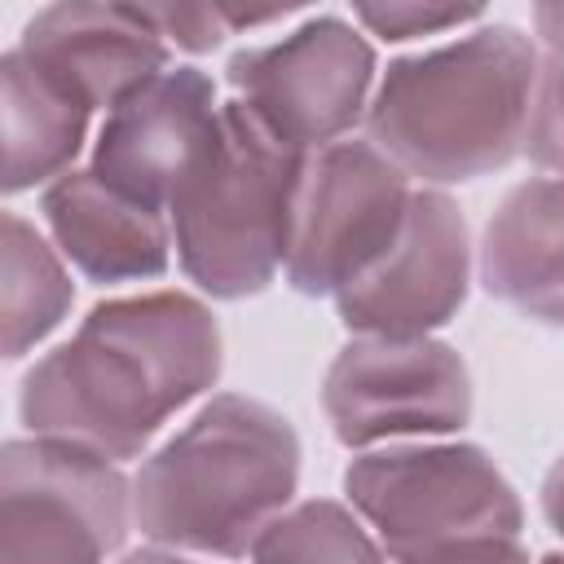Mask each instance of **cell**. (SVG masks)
I'll list each match as a JSON object with an SVG mask.
<instances>
[{"label":"cell","instance_id":"6da1fadb","mask_svg":"<svg viewBox=\"0 0 564 564\" xmlns=\"http://www.w3.org/2000/svg\"><path fill=\"white\" fill-rule=\"evenodd\" d=\"M220 370L212 313L176 291L101 304L22 383L35 436L132 458Z\"/></svg>","mask_w":564,"mask_h":564},{"label":"cell","instance_id":"7a4b0ae2","mask_svg":"<svg viewBox=\"0 0 564 564\" xmlns=\"http://www.w3.org/2000/svg\"><path fill=\"white\" fill-rule=\"evenodd\" d=\"M533 84L538 62L520 31H476L388 70L370 141L423 181H471L524 145Z\"/></svg>","mask_w":564,"mask_h":564},{"label":"cell","instance_id":"3957f363","mask_svg":"<svg viewBox=\"0 0 564 564\" xmlns=\"http://www.w3.org/2000/svg\"><path fill=\"white\" fill-rule=\"evenodd\" d=\"M300 441L282 414L247 397H216L137 476V529L181 551H251L286 507Z\"/></svg>","mask_w":564,"mask_h":564},{"label":"cell","instance_id":"277c9868","mask_svg":"<svg viewBox=\"0 0 564 564\" xmlns=\"http://www.w3.org/2000/svg\"><path fill=\"white\" fill-rule=\"evenodd\" d=\"M304 185V150L282 141L238 97L194 172L172 194V229L185 273L220 295H256L291 251Z\"/></svg>","mask_w":564,"mask_h":564},{"label":"cell","instance_id":"5b68a950","mask_svg":"<svg viewBox=\"0 0 564 564\" xmlns=\"http://www.w3.org/2000/svg\"><path fill=\"white\" fill-rule=\"evenodd\" d=\"M344 485L397 560L520 555V502L471 445L366 454L348 467Z\"/></svg>","mask_w":564,"mask_h":564},{"label":"cell","instance_id":"8992f818","mask_svg":"<svg viewBox=\"0 0 564 564\" xmlns=\"http://www.w3.org/2000/svg\"><path fill=\"white\" fill-rule=\"evenodd\" d=\"M110 463L48 436L4 445L0 564L110 555L128 529V485Z\"/></svg>","mask_w":564,"mask_h":564},{"label":"cell","instance_id":"52a82bcc","mask_svg":"<svg viewBox=\"0 0 564 564\" xmlns=\"http://www.w3.org/2000/svg\"><path fill=\"white\" fill-rule=\"evenodd\" d=\"M405 167L375 141L330 145L300 185L286 278L295 291L335 295L366 273L401 234L410 212Z\"/></svg>","mask_w":564,"mask_h":564},{"label":"cell","instance_id":"ba28073f","mask_svg":"<svg viewBox=\"0 0 564 564\" xmlns=\"http://www.w3.org/2000/svg\"><path fill=\"white\" fill-rule=\"evenodd\" d=\"M467 414V366L427 335H361L326 375V419L344 445L449 432Z\"/></svg>","mask_w":564,"mask_h":564},{"label":"cell","instance_id":"9c48e42d","mask_svg":"<svg viewBox=\"0 0 564 564\" xmlns=\"http://www.w3.org/2000/svg\"><path fill=\"white\" fill-rule=\"evenodd\" d=\"M375 53L344 22H308L295 35L238 53L229 84L238 101L282 141L308 150L339 137L366 106Z\"/></svg>","mask_w":564,"mask_h":564},{"label":"cell","instance_id":"30bf717a","mask_svg":"<svg viewBox=\"0 0 564 564\" xmlns=\"http://www.w3.org/2000/svg\"><path fill=\"white\" fill-rule=\"evenodd\" d=\"M467 291V225L445 194H414L392 247L357 273L339 300V317L361 335H427L449 322Z\"/></svg>","mask_w":564,"mask_h":564},{"label":"cell","instance_id":"8fae6325","mask_svg":"<svg viewBox=\"0 0 564 564\" xmlns=\"http://www.w3.org/2000/svg\"><path fill=\"white\" fill-rule=\"evenodd\" d=\"M220 128L216 88L198 70H159L132 88L97 137L93 172L119 194L163 207Z\"/></svg>","mask_w":564,"mask_h":564},{"label":"cell","instance_id":"7c38bea8","mask_svg":"<svg viewBox=\"0 0 564 564\" xmlns=\"http://www.w3.org/2000/svg\"><path fill=\"white\" fill-rule=\"evenodd\" d=\"M88 110L119 106L163 70V40L119 0H53L18 44Z\"/></svg>","mask_w":564,"mask_h":564},{"label":"cell","instance_id":"4fadbf2b","mask_svg":"<svg viewBox=\"0 0 564 564\" xmlns=\"http://www.w3.org/2000/svg\"><path fill=\"white\" fill-rule=\"evenodd\" d=\"M489 295L524 317L564 326V176L516 185L480 247Z\"/></svg>","mask_w":564,"mask_h":564},{"label":"cell","instance_id":"5bb4252c","mask_svg":"<svg viewBox=\"0 0 564 564\" xmlns=\"http://www.w3.org/2000/svg\"><path fill=\"white\" fill-rule=\"evenodd\" d=\"M44 216L62 251L93 282L154 278L167 264V229L159 207L106 185L97 172H70L44 194Z\"/></svg>","mask_w":564,"mask_h":564},{"label":"cell","instance_id":"9a60e30c","mask_svg":"<svg viewBox=\"0 0 564 564\" xmlns=\"http://www.w3.org/2000/svg\"><path fill=\"white\" fill-rule=\"evenodd\" d=\"M88 128V106L40 70L22 48L4 57V189H31L57 176Z\"/></svg>","mask_w":564,"mask_h":564},{"label":"cell","instance_id":"2e32d148","mask_svg":"<svg viewBox=\"0 0 564 564\" xmlns=\"http://www.w3.org/2000/svg\"><path fill=\"white\" fill-rule=\"evenodd\" d=\"M70 308V282L48 251V242L18 220L13 212L4 216V352L22 357L35 339H44L62 313Z\"/></svg>","mask_w":564,"mask_h":564},{"label":"cell","instance_id":"e0dca14e","mask_svg":"<svg viewBox=\"0 0 564 564\" xmlns=\"http://www.w3.org/2000/svg\"><path fill=\"white\" fill-rule=\"evenodd\" d=\"M383 546L366 538V529L335 502H304L291 516H273L256 538L251 555L264 560H370Z\"/></svg>","mask_w":564,"mask_h":564},{"label":"cell","instance_id":"ac0fdd59","mask_svg":"<svg viewBox=\"0 0 564 564\" xmlns=\"http://www.w3.org/2000/svg\"><path fill=\"white\" fill-rule=\"evenodd\" d=\"M119 4L132 9L141 22H150L159 35H167L176 48H189V53L216 48L229 31L225 0H119Z\"/></svg>","mask_w":564,"mask_h":564},{"label":"cell","instance_id":"d6986e66","mask_svg":"<svg viewBox=\"0 0 564 564\" xmlns=\"http://www.w3.org/2000/svg\"><path fill=\"white\" fill-rule=\"evenodd\" d=\"M480 4L485 0H352L357 18L388 40H410V35L467 22L471 13H480Z\"/></svg>","mask_w":564,"mask_h":564},{"label":"cell","instance_id":"ffe728a7","mask_svg":"<svg viewBox=\"0 0 564 564\" xmlns=\"http://www.w3.org/2000/svg\"><path fill=\"white\" fill-rule=\"evenodd\" d=\"M524 150L538 167L564 176V53H555L533 84L529 101V128H524Z\"/></svg>","mask_w":564,"mask_h":564},{"label":"cell","instance_id":"44dd1931","mask_svg":"<svg viewBox=\"0 0 564 564\" xmlns=\"http://www.w3.org/2000/svg\"><path fill=\"white\" fill-rule=\"evenodd\" d=\"M300 4H308V0H225V18H229V26H260Z\"/></svg>","mask_w":564,"mask_h":564},{"label":"cell","instance_id":"7402d4cb","mask_svg":"<svg viewBox=\"0 0 564 564\" xmlns=\"http://www.w3.org/2000/svg\"><path fill=\"white\" fill-rule=\"evenodd\" d=\"M533 22H538V35L555 53H564V0H538L533 4Z\"/></svg>","mask_w":564,"mask_h":564},{"label":"cell","instance_id":"603a6c76","mask_svg":"<svg viewBox=\"0 0 564 564\" xmlns=\"http://www.w3.org/2000/svg\"><path fill=\"white\" fill-rule=\"evenodd\" d=\"M542 507H546V520L564 533V458L555 463V471L546 476V489H542Z\"/></svg>","mask_w":564,"mask_h":564}]
</instances>
